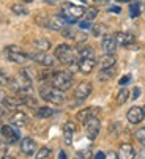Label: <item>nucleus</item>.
<instances>
[{"mask_svg":"<svg viewBox=\"0 0 145 159\" xmlns=\"http://www.w3.org/2000/svg\"><path fill=\"white\" fill-rule=\"evenodd\" d=\"M106 157H107V159H117V157H118V153L109 151V153H106Z\"/></svg>","mask_w":145,"mask_h":159,"instance_id":"c9c22d12","label":"nucleus"},{"mask_svg":"<svg viewBox=\"0 0 145 159\" xmlns=\"http://www.w3.org/2000/svg\"><path fill=\"white\" fill-rule=\"evenodd\" d=\"M81 2H85V0H81Z\"/></svg>","mask_w":145,"mask_h":159,"instance_id":"8fccbe9b","label":"nucleus"},{"mask_svg":"<svg viewBox=\"0 0 145 159\" xmlns=\"http://www.w3.org/2000/svg\"><path fill=\"white\" fill-rule=\"evenodd\" d=\"M30 60H33L35 63L38 65H43L46 68H52L55 66V55H51V54H47V51H38V52H32V54H27Z\"/></svg>","mask_w":145,"mask_h":159,"instance_id":"0eeeda50","label":"nucleus"},{"mask_svg":"<svg viewBox=\"0 0 145 159\" xmlns=\"http://www.w3.org/2000/svg\"><path fill=\"white\" fill-rule=\"evenodd\" d=\"M117 2H131V0H117Z\"/></svg>","mask_w":145,"mask_h":159,"instance_id":"de8ad7c7","label":"nucleus"},{"mask_svg":"<svg viewBox=\"0 0 145 159\" xmlns=\"http://www.w3.org/2000/svg\"><path fill=\"white\" fill-rule=\"evenodd\" d=\"M0 134L3 135V139H5L8 143H16V142L21 139V132H19L17 126L13 128V126H10V125H3L2 128H0Z\"/></svg>","mask_w":145,"mask_h":159,"instance_id":"9d476101","label":"nucleus"},{"mask_svg":"<svg viewBox=\"0 0 145 159\" xmlns=\"http://www.w3.org/2000/svg\"><path fill=\"white\" fill-rule=\"evenodd\" d=\"M5 115H7V110L0 106V118H5Z\"/></svg>","mask_w":145,"mask_h":159,"instance_id":"37998d69","label":"nucleus"},{"mask_svg":"<svg viewBox=\"0 0 145 159\" xmlns=\"http://www.w3.org/2000/svg\"><path fill=\"white\" fill-rule=\"evenodd\" d=\"M11 11H13V14H16V16H27V14H29V10L24 7V5H21V3L13 5V7H11Z\"/></svg>","mask_w":145,"mask_h":159,"instance_id":"a878e982","label":"nucleus"},{"mask_svg":"<svg viewBox=\"0 0 145 159\" xmlns=\"http://www.w3.org/2000/svg\"><path fill=\"white\" fill-rule=\"evenodd\" d=\"M3 54H5V57H7L10 61L17 63V65L26 63V60L29 58V55L24 52L21 48H17V46H7L5 51H3Z\"/></svg>","mask_w":145,"mask_h":159,"instance_id":"6e6552de","label":"nucleus"},{"mask_svg":"<svg viewBox=\"0 0 145 159\" xmlns=\"http://www.w3.org/2000/svg\"><path fill=\"white\" fill-rule=\"evenodd\" d=\"M77 54H79V57H81V58H95V51H93L90 46L82 48Z\"/></svg>","mask_w":145,"mask_h":159,"instance_id":"cd10ccee","label":"nucleus"},{"mask_svg":"<svg viewBox=\"0 0 145 159\" xmlns=\"http://www.w3.org/2000/svg\"><path fill=\"white\" fill-rule=\"evenodd\" d=\"M85 14V8L79 5H72V3H65L62 7V16L66 19L68 24H74L77 19H81Z\"/></svg>","mask_w":145,"mask_h":159,"instance_id":"39448f33","label":"nucleus"},{"mask_svg":"<svg viewBox=\"0 0 145 159\" xmlns=\"http://www.w3.org/2000/svg\"><path fill=\"white\" fill-rule=\"evenodd\" d=\"M10 88L13 92H16L19 96H26V95H32V79L26 71H21L16 77H10L8 82Z\"/></svg>","mask_w":145,"mask_h":159,"instance_id":"f257e3e1","label":"nucleus"},{"mask_svg":"<svg viewBox=\"0 0 145 159\" xmlns=\"http://www.w3.org/2000/svg\"><path fill=\"white\" fill-rule=\"evenodd\" d=\"M51 85L62 90V92H66L72 85V74L69 71H55L51 77Z\"/></svg>","mask_w":145,"mask_h":159,"instance_id":"7ed1b4c3","label":"nucleus"},{"mask_svg":"<svg viewBox=\"0 0 145 159\" xmlns=\"http://www.w3.org/2000/svg\"><path fill=\"white\" fill-rule=\"evenodd\" d=\"M38 24H41L43 27L49 29V30H54V32H60L68 22L63 16H44V17H38L36 19Z\"/></svg>","mask_w":145,"mask_h":159,"instance_id":"20e7f679","label":"nucleus"},{"mask_svg":"<svg viewBox=\"0 0 145 159\" xmlns=\"http://www.w3.org/2000/svg\"><path fill=\"white\" fill-rule=\"evenodd\" d=\"M76 132V125L72 121H66L63 125V137H65V143L71 145L72 143V135Z\"/></svg>","mask_w":145,"mask_h":159,"instance_id":"f3484780","label":"nucleus"},{"mask_svg":"<svg viewBox=\"0 0 145 159\" xmlns=\"http://www.w3.org/2000/svg\"><path fill=\"white\" fill-rule=\"evenodd\" d=\"M33 44H35V48H36L38 51H49L51 46H52V43L47 39V38H36V39L33 41Z\"/></svg>","mask_w":145,"mask_h":159,"instance_id":"5701e85b","label":"nucleus"},{"mask_svg":"<svg viewBox=\"0 0 145 159\" xmlns=\"http://www.w3.org/2000/svg\"><path fill=\"white\" fill-rule=\"evenodd\" d=\"M21 151L26 156H33L36 153V142L32 137H26L21 140Z\"/></svg>","mask_w":145,"mask_h":159,"instance_id":"4468645a","label":"nucleus"},{"mask_svg":"<svg viewBox=\"0 0 145 159\" xmlns=\"http://www.w3.org/2000/svg\"><path fill=\"white\" fill-rule=\"evenodd\" d=\"M118 157H123V159H133L136 157V151L134 147L131 143H122L118 148Z\"/></svg>","mask_w":145,"mask_h":159,"instance_id":"6ab92c4d","label":"nucleus"},{"mask_svg":"<svg viewBox=\"0 0 145 159\" xmlns=\"http://www.w3.org/2000/svg\"><path fill=\"white\" fill-rule=\"evenodd\" d=\"M91 90H93V87H91L90 82H81L74 90V98L79 99V101H84L91 95Z\"/></svg>","mask_w":145,"mask_h":159,"instance_id":"9b49d317","label":"nucleus"},{"mask_svg":"<svg viewBox=\"0 0 145 159\" xmlns=\"http://www.w3.org/2000/svg\"><path fill=\"white\" fill-rule=\"evenodd\" d=\"M109 11H110V13H120L122 10H120V7H110V8H109Z\"/></svg>","mask_w":145,"mask_h":159,"instance_id":"79ce46f5","label":"nucleus"},{"mask_svg":"<svg viewBox=\"0 0 145 159\" xmlns=\"http://www.w3.org/2000/svg\"><path fill=\"white\" fill-rule=\"evenodd\" d=\"M131 80V76H125L123 79H120V85H125V84H128Z\"/></svg>","mask_w":145,"mask_h":159,"instance_id":"e433bc0d","label":"nucleus"},{"mask_svg":"<svg viewBox=\"0 0 145 159\" xmlns=\"http://www.w3.org/2000/svg\"><path fill=\"white\" fill-rule=\"evenodd\" d=\"M103 25H95V29H93V33L95 35H100L101 32H103V29H101Z\"/></svg>","mask_w":145,"mask_h":159,"instance_id":"4c0bfd02","label":"nucleus"},{"mask_svg":"<svg viewBox=\"0 0 145 159\" xmlns=\"http://www.w3.org/2000/svg\"><path fill=\"white\" fill-rule=\"evenodd\" d=\"M40 95L44 101L47 102H52V104H57V106H62L65 101H66V96H65V92L55 88V87H41L40 90Z\"/></svg>","mask_w":145,"mask_h":159,"instance_id":"f03ea898","label":"nucleus"},{"mask_svg":"<svg viewBox=\"0 0 145 159\" xmlns=\"http://www.w3.org/2000/svg\"><path fill=\"white\" fill-rule=\"evenodd\" d=\"M114 73H115V70H114V68H107V70H101V71H100V76H98V79H100V80H107V79H110V77L114 76Z\"/></svg>","mask_w":145,"mask_h":159,"instance_id":"c85d7f7f","label":"nucleus"},{"mask_svg":"<svg viewBox=\"0 0 145 159\" xmlns=\"http://www.w3.org/2000/svg\"><path fill=\"white\" fill-rule=\"evenodd\" d=\"M51 154V148H47V147H43V148H40V151L35 154L38 159H43V157H47Z\"/></svg>","mask_w":145,"mask_h":159,"instance_id":"473e14b6","label":"nucleus"},{"mask_svg":"<svg viewBox=\"0 0 145 159\" xmlns=\"http://www.w3.org/2000/svg\"><path fill=\"white\" fill-rule=\"evenodd\" d=\"M84 126H85V135L88 137V140H95L96 137H98L100 129H101V121L96 117H90L84 123Z\"/></svg>","mask_w":145,"mask_h":159,"instance_id":"1a4fd4ad","label":"nucleus"},{"mask_svg":"<svg viewBox=\"0 0 145 159\" xmlns=\"http://www.w3.org/2000/svg\"><path fill=\"white\" fill-rule=\"evenodd\" d=\"M55 58L62 63V65H72L76 63V52L71 46L68 44H60L55 48Z\"/></svg>","mask_w":145,"mask_h":159,"instance_id":"423d86ee","label":"nucleus"},{"mask_svg":"<svg viewBox=\"0 0 145 159\" xmlns=\"http://www.w3.org/2000/svg\"><path fill=\"white\" fill-rule=\"evenodd\" d=\"M22 2H26V3H30V2H33V0H22Z\"/></svg>","mask_w":145,"mask_h":159,"instance_id":"49530a36","label":"nucleus"},{"mask_svg":"<svg viewBox=\"0 0 145 159\" xmlns=\"http://www.w3.org/2000/svg\"><path fill=\"white\" fill-rule=\"evenodd\" d=\"M77 66L82 74H90L95 70L96 61H95V58H81V61H77Z\"/></svg>","mask_w":145,"mask_h":159,"instance_id":"dca6fc26","label":"nucleus"},{"mask_svg":"<svg viewBox=\"0 0 145 159\" xmlns=\"http://www.w3.org/2000/svg\"><path fill=\"white\" fill-rule=\"evenodd\" d=\"M128 98H129V90L128 88H122V90H120V92H118V95H117V104L118 106H123L126 101H128Z\"/></svg>","mask_w":145,"mask_h":159,"instance_id":"393cba45","label":"nucleus"},{"mask_svg":"<svg viewBox=\"0 0 145 159\" xmlns=\"http://www.w3.org/2000/svg\"><path fill=\"white\" fill-rule=\"evenodd\" d=\"M139 14H140V3L139 2L131 3V7H129V16L131 17H137Z\"/></svg>","mask_w":145,"mask_h":159,"instance_id":"2f4dec72","label":"nucleus"},{"mask_svg":"<svg viewBox=\"0 0 145 159\" xmlns=\"http://www.w3.org/2000/svg\"><path fill=\"white\" fill-rule=\"evenodd\" d=\"M115 39H117V44H118V46H125V48H129L131 44L136 41L134 35H131V33H125V32H118V33H115Z\"/></svg>","mask_w":145,"mask_h":159,"instance_id":"2eb2a0df","label":"nucleus"},{"mask_svg":"<svg viewBox=\"0 0 145 159\" xmlns=\"http://www.w3.org/2000/svg\"><path fill=\"white\" fill-rule=\"evenodd\" d=\"M3 98H5V93L2 92V90H0V102H2V101H3Z\"/></svg>","mask_w":145,"mask_h":159,"instance_id":"c03bdc74","label":"nucleus"},{"mask_svg":"<svg viewBox=\"0 0 145 159\" xmlns=\"http://www.w3.org/2000/svg\"><path fill=\"white\" fill-rule=\"evenodd\" d=\"M54 113H55V110L51 109V107H38L36 109V117L38 118H49Z\"/></svg>","mask_w":145,"mask_h":159,"instance_id":"b1692460","label":"nucleus"},{"mask_svg":"<svg viewBox=\"0 0 145 159\" xmlns=\"http://www.w3.org/2000/svg\"><path fill=\"white\" fill-rule=\"evenodd\" d=\"M10 120H11L13 126H17V128H21V126H26V125L29 123L27 115H26L24 112H19V110H16V112H13V113H11Z\"/></svg>","mask_w":145,"mask_h":159,"instance_id":"a211bd4d","label":"nucleus"},{"mask_svg":"<svg viewBox=\"0 0 145 159\" xmlns=\"http://www.w3.org/2000/svg\"><path fill=\"white\" fill-rule=\"evenodd\" d=\"M139 95H140V88H134V95H133V99H137L139 98Z\"/></svg>","mask_w":145,"mask_h":159,"instance_id":"ea45409f","label":"nucleus"},{"mask_svg":"<svg viewBox=\"0 0 145 159\" xmlns=\"http://www.w3.org/2000/svg\"><path fill=\"white\" fill-rule=\"evenodd\" d=\"M134 135H136V140H137L140 145H145V126H143V128H139Z\"/></svg>","mask_w":145,"mask_h":159,"instance_id":"7c9ffc66","label":"nucleus"},{"mask_svg":"<svg viewBox=\"0 0 145 159\" xmlns=\"http://www.w3.org/2000/svg\"><path fill=\"white\" fill-rule=\"evenodd\" d=\"M143 110H142V107H137V106H134V107H131L129 110H128V113H126V118H128V121L131 123V125H139L142 120H143Z\"/></svg>","mask_w":145,"mask_h":159,"instance_id":"ddd939ff","label":"nucleus"},{"mask_svg":"<svg viewBox=\"0 0 145 159\" xmlns=\"http://www.w3.org/2000/svg\"><path fill=\"white\" fill-rule=\"evenodd\" d=\"M8 82H10L8 74H7L5 71L0 70V87H5V85H8Z\"/></svg>","mask_w":145,"mask_h":159,"instance_id":"72a5a7b5","label":"nucleus"},{"mask_svg":"<svg viewBox=\"0 0 145 159\" xmlns=\"http://www.w3.org/2000/svg\"><path fill=\"white\" fill-rule=\"evenodd\" d=\"M84 16H85V19H88V20H93L96 16H98V8H96V7H90V8H87Z\"/></svg>","mask_w":145,"mask_h":159,"instance_id":"c756f323","label":"nucleus"},{"mask_svg":"<svg viewBox=\"0 0 145 159\" xmlns=\"http://www.w3.org/2000/svg\"><path fill=\"white\" fill-rule=\"evenodd\" d=\"M60 32H62V35H63L65 38H68V39H76V38H77V33H76V30L72 29V27H66V25H65Z\"/></svg>","mask_w":145,"mask_h":159,"instance_id":"bb28decb","label":"nucleus"},{"mask_svg":"<svg viewBox=\"0 0 145 159\" xmlns=\"http://www.w3.org/2000/svg\"><path fill=\"white\" fill-rule=\"evenodd\" d=\"M91 2H93L95 5H106L109 0H91Z\"/></svg>","mask_w":145,"mask_h":159,"instance_id":"58836bf2","label":"nucleus"},{"mask_svg":"<svg viewBox=\"0 0 145 159\" xmlns=\"http://www.w3.org/2000/svg\"><path fill=\"white\" fill-rule=\"evenodd\" d=\"M2 102H3V106H5L7 109H17L19 106H22V104H24V101H22V98H21V96H17V98L5 96Z\"/></svg>","mask_w":145,"mask_h":159,"instance_id":"4be33fe9","label":"nucleus"},{"mask_svg":"<svg viewBox=\"0 0 145 159\" xmlns=\"http://www.w3.org/2000/svg\"><path fill=\"white\" fill-rule=\"evenodd\" d=\"M58 157H60V159H65V157H66V154H65L63 151H60V154H58Z\"/></svg>","mask_w":145,"mask_h":159,"instance_id":"a18cd8bd","label":"nucleus"},{"mask_svg":"<svg viewBox=\"0 0 145 159\" xmlns=\"http://www.w3.org/2000/svg\"><path fill=\"white\" fill-rule=\"evenodd\" d=\"M98 112V109L96 107H87V109H82L79 113H77V121L81 123H85L90 117H95V113Z\"/></svg>","mask_w":145,"mask_h":159,"instance_id":"412c9836","label":"nucleus"},{"mask_svg":"<svg viewBox=\"0 0 145 159\" xmlns=\"http://www.w3.org/2000/svg\"><path fill=\"white\" fill-rule=\"evenodd\" d=\"M79 29H81V30H90V29H91L90 20L87 19V20H82V22H79Z\"/></svg>","mask_w":145,"mask_h":159,"instance_id":"f704fd0d","label":"nucleus"},{"mask_svg":"<svg viewBox=\"0 0 145 159\" xmlns=\"http://www.w3.org/2000/svg\"><path fill=\"white\" fill-rule=\"evenodd\" d=\"M117 63V58L114 54H104L101 58H100V68L101 70H107V68H114Z\"/></svg>","mask_w":145,"mask_h":159,"instance_id":"aec40b11","label":"nucleus"},{"mask_svg":"<svg viewBox=\"0 0 145 159\" xmlns=\"http://www.w3.org/2000/svg\"><path fill=\"white\" fill-rule=\"evenodd\" d=\"M117 39H115V35H106V36H103V39H101V48H103V51L106 52V54H114L115 52V49H117Z\"/></svg>","mask_w":145,"mask_h":159,"instance_id":"f8f14e48","label":"nucleus"},{"mask_svg":"<svg viewBox=\"0 0 145 159\" xmlns=\"http://www.w3.org/2000/svg\"><path fill=\"white\" fill-rule=\"evenodd\" d=\"M142 110H143V115H145V104H143V109Z\"/></svg>","mask_w":145,"mask_h":159,"instance_id":"09e8293b","label":"nucleus"},{"mask_svg":"<svg viewBox=\"0 0 145 159\" xmlns=\"http://www.w3.org/2000/svg\"><path fill=\"white\" fill-rule=\"evenodd\" d=\"M104 157H106V154H104L103 151H100V153L95 154V159H104Z\"/></svg>","mask_w":145,"mask_h":159,"instance_id":"a19ab883","label":"nucleus"}]
</instances>
